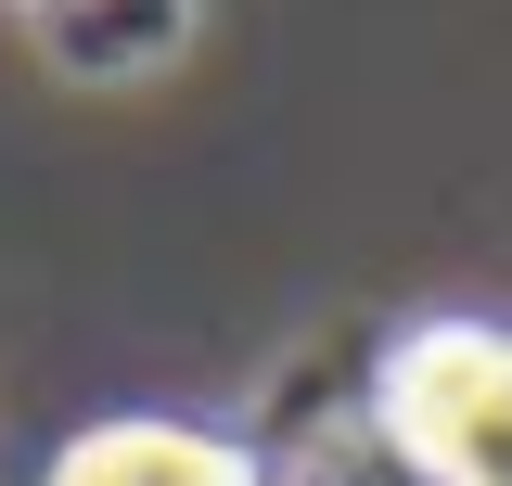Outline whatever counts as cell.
<instances>
[{"label": "cell", "mask_w": 512, "mask_h": 486, "mask_svg": "<svg viewBox=\"0 0 512 486\" xmlns=\"http://www.w3.org/2000/svg\"><path fill=\"white\" fill-rule=\"evenodd\" d=\"M397 423L448 486H512V346L500 333H423L397 359Z\"/></svg>", "instance_id": "6da1fadb"}, {"label": "cell", "mask_w": 512, "mask_h": 486, "mask_svg": "<svg viewBox=\"0 0 512 486\" xmlns=\"http://www.w3.org/2000/svg\"><path fill=\"white\" fill-rule=\"evenodd\" d=\"M52 486H256V474L218 435H192V423H116V435H90V448H64Z\"/></svg>", "instance_id": "7a4b0ae2"}]
</instances>
